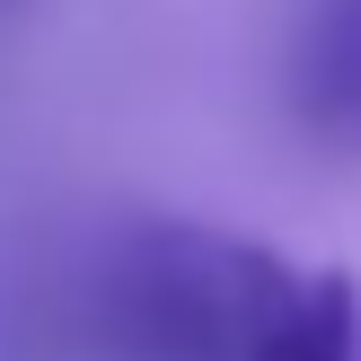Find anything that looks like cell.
<instances>
[{"instance_id":"cell-1","label":"cell","mask_w":361,"mask_h":361,"mask_svg":"<svg viewBox=\"0 0 361 361\" xmlns=\"http://www.w3.org/2000/svg\"><path fill=\"white\" fill-rule=\"evenodd\" d=\"M291 282L300 274L264 238L212 221H141L97 264V344L115 361H247Z\"/></svg>"},{"instance_id":"cell-2","label":"cell","mask_w":361,"mask_h":361,"mask_svg":"<svg viewBox=\"0 0 361 361\" xmlns=\"http://www.w3.org/2000/svg\"><path fill=\"white\" fill-rule=\"evenodd\" d=\"M300 133L326 150H361V0H309L291 27V62H282Z\"/></svg>"},{"instance_id":"cell-3","label":"cell","mask_w":361,"mask_h":361,"mask_svg":"<svg viewBox=\"0 0 361 361\" xmlns=\"http://www.w3.org/2000/svg\"><path fill=\"white\" fill-rule=\"evenodd\" d=\"M247 361H361V291H353V274H335V264L326 274H300Z\"/></svg>"}]
</instances>
